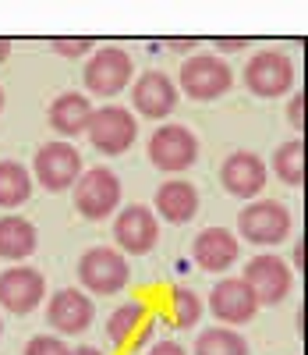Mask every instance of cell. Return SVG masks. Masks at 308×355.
I'll return each instance as SVG.
<instances>
[{"instance_id": "6da1fadb", "label": "cell", "mask_w": 308, "mask_h": 355, "mask_svg": "<svg viewBox=\"0 0 308 355\" xmlns=\"http://www.w3.org/2000/svg\"><path fill=\"white\" fill-rule=\"evenodd\" d=\"M237 234L252 245H280L291 234V210L276 199H255L237 214Z\"/></svg>"}, {"instance_id": "7a4b0ae2", "label": "cell", "mask_w": 308, "mask_h": 355, "mask_svg": "<svg viewBox=\"0 0 308 355\" xmlns=\"http://www.w3.org/2000/svg\"><path fill=\"white\" fill-rule=\"evenodd\" d=\"M85 135L103 157H120V153L132 150V142L138 135V125H135L128 107H92Z\"/></svg>"}, {"instance_id": "3957f363", "label": "cell", "mask_w": 308, "mask_h": 355, "mask_svg": "<svg viewBox=\"0 0 308 355\" xmlns=\"http://www.w3.org/2000/svg\"><path fill=\"white\" fill-rule=\"evenodd\" d=\"M181 93L192 96V100H217L224 96L227 89L234 85V71L227 68V61H220V57L212 53H192L188 61L181 64Z\"/></svg>"}, {"instance_id": "277c9868", "label": "cell", "mask_w": 308, "mask_h": 355, "mask_svg": "<svg viewBox=\"0 0 308 355\" xmlns=\"http://www.w3.org/2000/svg\"><path fill=\"white\" fill-rule=\"evenodd\" d=\"M33 171H36V182L46 192L75 189V182L82 178V153L75 150L71 142H64V139L46 142V146H39V150H36Z\"/></svg>"}, {"instance_id": "5b68a950", "label": "cell", "mask_w": 308, "mask_h": 355, "mask_svg": "<svg viewBox=\"0 0 308 355\" xmlns=\"http://www.w3.org/2000/svg\"><path fill=\"white\" fill-rule=\"evenodd\" d=\"M120 202V182L110 167H92L82 171V178L75 182V210L85 220H103L117 210Z\"/></svg>"}, {"instance_id": "8992f818", "label": "cell", "mask_w": 308, "mask_h": 355, "mask_svg": "<svg viewBox=\"0 0 308 355\" xmlns=\"http://www.w3.org/2000/svg\"><path fill=\"white\" fill-rule=\"evenodd\" d=\"M241 281L252 288L259 306H280L291 295V284H294L291 266L280 256H269V252H259V256H252L248 263H244Z\"/></svg>"}, {"instance_id": "52a82bcc", "label": "cell", "mask_w": 308, "mask_h": 355, "mask_svg": "<svg viewBox=\"0 0 308 355\" xmlns=\"http://www.w3.org/2000/svg\"><path fill=\"white\" fill-rule=\"evenodd\" d=\"M149 160L167 174L188 171L199 160V135L188 125H163L149 139Z\"/></svg>"}, {"instance_id": "ba28073f", "label": "cell", "mask_w": 308, "mask_h": 355, "mask_svg": "<svg viewBox=\"0 0 308 355\" xmlns=\"http://www.w3.org/2000/svg\"><path fill=\"white\" fill-rule=\"evenodd\" d=\"M132 53L120 46H103L85 64V89L92 96H117L132 82Z\"/></svg>"}, {"instance_id": "9c48e42d", "label": "cell", "mask_w": 308, "mask_h": 355, "mask_svg": "<svg viewBox=\"0 0 308 355\" xmlns=\"http://www.w3.org/2000/svg\"><path fill=\"white\" fill-rule=\"evenodd\" d=\"M78 281L89 291H96V295H117L132 281L128 259L120 256L117 249H89L78 259Z\"/></svg>"}, {"instance_id": "30bf717a", "label": "cell", "mask_w": 308, "mask_h": 355, "mask_svg": "<svg viewBox=\"0 0 308 355\" xmlns=\"http://www.w3.org/2000/svg\"><path fill=\"white\" fill-rule=\"evenodd\" d=\"M244 85L262 100L284 96L294 85V61L280 50H259L248 61V68H244Z\"/></svg>"}, {"instance_id": "8fae6325", "label": "cell", "mask_w": 308, "mask_h": 355, "mask_svg": "<svg viewBox=\"0 0 308 355\" xmlns=\"http://www.w3.org/2000/svg\"><path fill=\"white\" fill-rule=\"evenodd\" d=\"M46 299V281L33 266H8L0 274V306L15 316H28Z\"/></svg>"}, {"instance_id": "7c38bea8", "label": "cell", "mask_w": 308, "mask_h": 355, "mask_svg": "<svg viewBox=\"0 0 308 355\" xmlns=\"http://www.w3.org/2000/svg\"><path fill=\"white\" fill-rule=\"evenodd\" d=\"M156 239H160V220H156V214H152L149 206L132 202V206H125V210L117 214V220H114V242L125 252L145 256L152 245H156Z\"/></svg>"}, {"instance_id": "4fadbf2b", "label": "cell", "mask_w": 308, "mask_h": 355, "mask_svg": "<svg viewBox=\"0 0 308 355\" xmlns=\"http://www.w3.org/2000/svg\"><path fill=\"white\" fill-rule=\"evenodd\" d=\"M209 309H212V316H217L220 323L237 327V323L255 320L259 302H255L252 288L244 284L241 277H224V281H217V288L209 291Z\"/></svg>"}, {"instance_id": "5bb4252c", "label": "cell", "mask_w": 308, "mask_h": 355, "mask_svg": "<svg viewBox=\"0 0 308 355\" xmlns=\"http://www.w3.org/2000/svg\"><path fill=\"white\" fill-rule=\"evenodd\" d=\"M92 316H96V306L85 291L78 288H60L53 291V299L46 302V320L57 334H82L89 331Z\"/></svg>"}, {"instance_id": "9a60e30c", "label": "cell", "mask_w": 308, "mask_h": 355, "mask_svg": "<svg viewBox=\"0 0 308 355\" xmlns=\"http://www.w3.org/2000/svg\"><path fill=\"white\" fill-rule=\"evenodd\" d=\"M220 185L227 189V196L237 199H255L266 189V160L248 153V150H237L224 160L220 167Z\"/></svg>"}, {"instance_id": "2e32d148", "label": "cell", "mask_w": 308, "mask_h": 355, "mask_svg": "<svg viewBox=\"0 0 308 355\" xmlns=\"http://www.w3.org/2000/svg\"><path fill=\"white\" fill-rule=\"evenodd\" d=\"M132 103L142 117L160 121V117H170L174 107H177V85L163 71H145L132 85Z\"/></svg>"}, {"instance_id": "e0dca14e", "label": "cell", "mask_w": 308, "mask_h": 355, "mask_svg": "<svg viewBox=\"0 0 308 355\" xmlns=\"http://www.w3.org/2000/svg\"><path fill=\"white\" fill-rule=\"evenodd\" d=\"M192 256L206 274H224L241 256L237 234L227 231V227H206V231H199V239L192 245Z\"/></svg>"}, {"instance_id": "ac0fdd59", "label": "cell", "mask_w": 308, "mask_h": 355, "mask_svg": "<svg viewBox=\"0 0 308 355\" xmlns=\"http://www.w3.org/2000/svg\"><path fill=\"white\" fill-rule=\"evenodd\" d=\"M156 214L167 220V224H184L199 214V189L174 178V182L160 185L156 192Z\"/></svg>"}, {"instance_id": "d6986e66", "label": "cell", "mask_w": 308, "mask_h": 355, "mask_svg": "<svg viewBox=\"0 0 308 355\" xmlns=\"http://www.w3.org/2000/svg\"><path fill=\"white\" fill-rule=\"evenodd\" d=\"M92 117V103L82 93H60L50 103V128L57 135H85Z\"/></svg>"}, {"instance_id": "ffe728a7", "label": "cell", "mask_w": 308, "mask_h": 355, "mask_svg": "<svg viewBox=\"0 0 308 355\" xmlns=\"http://www.w3.org/2000/svg\"><path fill=\"white\" fill-rule=\"evenodd\" d=\"M39 234L25 217H0V256L4 259H28L36 252Z\"/></svg>"}, {"instance_id": "44dd1931", "label": "cell", "mask_w": 308, "mask_h": 355, "mask_svg": "<svg viewBox=\"0 0 308 355\" xmlns=\"http://www.w3.org/2000/svg\"><path fill=\"white\" fill-rule=\"evenodd\" d=\"M33 196V174L15 160H0V206H21Z\"/></svg>"}, {"instance_id": "7402d4cb", "label": "cell", "mask_w": 308, "mask_h": 355, "mask_svg": "<svg viewBox=\"0 0 308 355\" xmlns=\"http://www.w3.org/2000/svg\"><path fill=\"white\" fill-rule=\"evenodd\" d=\"M142 323H145V306H142L138 299H132V302H125V306H117V309L110 313V320H107L110 345H117V348L128 345L132 334L142 331Z\"/></svg>"}, {"instance_id": "603a6c76", "label": "cell", "mask_w": 308, "mask_h": 355, "mask_svg": "<svg viewBox=\"0 0 308 355\" xmlns=\"http://www.w3.org/2000/svg\"><path fill=\"white\" fill-rule=\"evenodd\" d=\"M192 355H248V341L230 327H209L195 338Z\"/></svg>"}, {"instance_id": "cb8c5ba5", "label": "cell", "mask_w": 308, "mask_h": 355, "mask_svg": "<svg viewBox=\"0 0 308 355\" xmlns=\"http://www.w3.org/2000/svg\"><path fill=\"white\" fill-rule=\"evenodd\" d=\"M273 174L284 185H305V139H291L273 153Z\"/></svg>"}, {"instance_id": "d4e9b609", "label": "cell", "mask_w": 308, "mask_h": 355, "mask_svg": "<svg viewBox=\"0 0 308 355\" xmlns=\"http://www.w3.org/2000/svg\"><path fill=\"white\" fill-rule=\"evenodd\" d=\"M170 313H174L177 327H195L202 316V299L192 288H174L170 291Z\"/></svg>"}, {"instance_id": "484cf974", "label": "cell", "mask_w": 308, "mask_h": 355, "mask_svg": "<svg viewBox=\"0 0 308 355\" xmlns=\"http://www.w3.org/2000/svg\"><path fill=\"white\" fill-rule=\"evenodd\" d=\"M25 355H71V348L57 334H39V338H33L25 345Z\"/></svg>"}, {"instance_id": "4316f807", "label": "cell", "mask_w": 308, "mask_h": 355, "mask_svg": "<svg viewBox=\"0 0 308 355\" xmlns=\"http://www.w3.org/2000/svg\"><path fill=\"white\" fill-rule=\"evenodd\" d=\"M50 46H53L60 57H85L89 50H96V40H89V36L64 40V36H57V40H50Z\"/></svg>"}, {"instance_id": "83f0119b", "label": "cell", "mask_w": 308, "mask_h": 355, "mask_svg": "<svg viewBox=\"0 0 308 355\" xmlns=\"http://www.w3.org/2000/svg\"><path fill=\"white\" fill-rule=\"evenodd\" d=\"M287 117H291L294 132H305V89L287 100Z\"/></svg>"}, {"instance_id": "f1b7e54d", "label": "cell", "mask_w": 308, "mask_h": 355, "mask_svg": "<svg viewBox=\"0 0 308 355\" xmlns=\"http://www.w3.org/2000/svg\"><path fill=\"white\" fill-rule=\"evenodd\" d=\"M212 46H217V50H244V46H248V36H217V40H212Z\"/></svg>"}, {"instance_id": "f546056e", "label": "cell", "mask_w": 308, "mask_h": 355, "mask_svg": "<svg viewBox=\"0 0 308 355\" xmlns=\"http://www.w3.org/2000/svg\"><path fill=\"white\" fill-rule=\"evenodd\" d=\"M149 355H188V352H184L177 341H160V345L149 348Z\"/></svg>"}, {"instance_id": "4dcf8cb0", "label": "cell", "mask_w": 308, "mask_h": 355, "mask_svg": "<svg viewBox=\"0 0 308 355\" xmlns=\"http://www.w3.org/2000/svg\"><path fill=\"white\" fill-rule=\"evenodd\" d=\"M163 43H167L170 50H177V53H188V50H195V46H199V40H192V36H188V40H181V36H170V40H163Z\"/></svg>"}, {"instance_id": "1f68e13d", "label": "cell", "mask_w": 308, "mask_h": 355, "mask_svg": "<svg viewBox=\"0 0 308 355\" xmlns=\"http://www.w3.org/2000/svg\"><path fill=\"white\" fill-rule=\"evenodd\" d=\"M291 256H294V266H298V270H305V239L294 242V252H291Z\"/></svg>"}, {"instance_id": "d6a6232c", "label": "cell", "mask_w": 308, "mask_h": 355, "mask_svg": "<svg viewBox=\"0 0 308 355\" xmlns=\"http://www.w3.org/2000/svg\"><path fill=\"white\" fill-rule=\"evenodd\" d=\"M11 46H15L11 40H4V36H0V64H4L8 57H11Z\"/></svg>"}, {"instance_id": "836d02e7", "label": "cell", "mask_w": 308, "mask_h": 355, "mask_svg": "<svg viewBox=\"0 0 308 355\" xmlns=\"http://www.w3.org/2000/svg\"><path fill=\"white\" fill-rule=\"evenodd\" d=\"M71 355H103L100 348H92V345H82V348H75Z\"/></svg>"}, {"instance_id": "e575fe53", "label": "cell", "mask_w": 308, "mask_h": 355, "mask_svg": "<svg viewBox=\"0 0 308 355\" xmlns=\"http://www.w3.org/2000/svg\"><path fill=\"white\" fill-rule=\"evenodd\" d=\"M0 110H4V89H0Z\"/></svg>"}, {"instance_id": "d590c367", "label": "cell", "mask_w": 308, "mask_h": 355, "mask_svg": "<svg viewBox=\"0 0 308 355\" xmlns=\"http://www.w3.org/2000/svg\"><path fill=\"white\" fill-rule=\"evenodd\" d=\"M0 334H4V323H0Z\"/></svg>"}]
</instances>
